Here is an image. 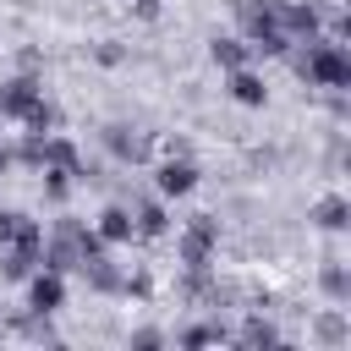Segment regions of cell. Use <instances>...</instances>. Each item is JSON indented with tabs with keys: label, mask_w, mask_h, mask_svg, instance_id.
Returning <instances> with one entry per match:
<instances>
[{
	"label": "cell",
	"mask_w": 351,
	"mask_h": 351,
	"mask_svg": "<svg viewBox=\"0 0 351 351\" xmlns=\"http://www.w3.org/2000/svg\"><path fill=\"white\" fill-rule=\"evenodd\" d=\"M33 269H38V247H16V241H5V252H0V280H5V285H22Z\"/></svg>",
	"instance_id": "7c38bea8"
},
{
	"label": "cell",
	"mask_w": 351,
	"mask_h": 351,
	"mask_svg": "<svg viewBox=\"0 0 351 351\" xmlns=\"http://www.w3.org/2000/svg\"><path fill=\"white\" fill-rule=\"evenodd\" d=\"M230 99L247 104V110H263V104H269V82H263L252 66H236V71H230Z\"/></svg>",
	"instance_id": "8fae6325"
},
{
	"label": "cell",
	"mask_w": 351,
	"mask_h": 351,
	"mask_svg": "<svg viewBox=\"0 0 351 351\" xmlns=\"http://www.w3.org/2000/svg\"><path fill=\"white\" fill-rule=\"evenodd\" d=\"M5 170H11V148L0 143V176H5Z\"/></svg>",
	"instance_id": "484cf974"
},
{
	"label": "cell",
	"mask_w": 351,
	"mask_h": 351,
	"mask_svg": "<svg viewBox=\"0 0 351 351\" xmlns=\"http://www.w3.org/2000/svg\"><path fill=\"white\" fill-rule=\"evenodd\" d=\"M181 263L186 269H208V258L219 252V219L214 214H192L186 225H181Z\"/></svg>",
	"instance_id": "3957f363"
},
{
	"label": "cell",
	"mask_w": 351,
	"mask_h": 351,
	"mask_svg": "<svg viewBox=\"0 0 351 351\" xmlns=\"http://www.w3.org/2000/svg\"><path fill=\"white\" fill-rule=\"evenodd\" d=\"M318 285H324V296H329V302H351V269H346L340 258H329V263H324Z\"/></svg>",
	"instance_id": "2e32d148"
},
{
	"label": "cell",
	"mask_w": 351,
	"mask_h": 351,
	"mask_svg": "<svg viewBox=\"0 0 351 351\" xmlns=\"http://www.w3.org/2000/svg\"><path fill=\"white\" fill-rule=\"evenodd\" d=\"M93 60H99V66H121V60H126V49H121L115 38H104V44L93 49Z\"/></svg>",
	"instance_id": "7402d4cb"
},
{
	"label": "cell",
	"mask_w": 351,
	"mask_h": 351,
	"mask_svg": "<svg viewBox=\"0 0 351 351\" xmlns=\"http://www.w3.org/2000/svg\"><path fill=\"white\" fill-rule=\"evenodd\" d=\"M99 137H104V148H110L121 165H143V159H148V148H154V143H148V132H137V126H121V121H115V126H104Z\"/></svg>",
	"instance_id": "ba28073f"
},
{
	"label": "cell",
	"mask_w": 351,
	"mask_h": 351,
	"mask_svg": "<svg viewBox=\"0 0 351 351\" xmlns=\"http://www.w3.org/2000/svg\"><path fill=\"white\" fill-rule=\"evenodd\" d=\"M16 219H22V214H11V208H0V247L11 241V230H16Z\"/></svg>",
	"instance_id": "cb8c5ba5"
},
{
	"label": "cell",
	"mask_w": 351,
	"mask_h": 351,
	"mask_svg": "<svg viewBox=\"0 0 351 351\" xmlns=\"http://www.w3.org/2000/svg\"><path fill=\"white\" fill-rule=\"evenodd\" d=\"M219 340H230V329L214 318V324H192V329H181V346L186 351H197V346H219Z\"/></svg>",
	"instance_id": "e0dca14e"
},
{
	"label": "cell",
	"mask_w": 351,
	"mask_h": 351,
	"mask_svg": "<svg viewBox=\"0 0 351 351\" xmlns=\"http://www.w3.org/2000/svg\"><path fill=\"white\" fill-rule=\"evenodd\" d=\"M22 285H27V307H33V313H60V307H66V274H55V269L38 263Z\"/></svg>",
	"instance_id": "277c9868"
},
{
	"label": "cell",
	"mask_w": 351,
	"mask_h": 351,
	"mask_svg": "<svg viewBox=\"0 0 351 351\" xmlns=\"http://www.w3.org/2000/svg\"><path fill=\"white\" fill-rule=\"evenodd\" d=\"M192 186H197V165H192L186 154H170V159L154 170V192H159V197H186Z\"/></svg>",
	"instance_id": "8992f818"
},
{
	"label": "cell",
	"mask_w": 351,
	"mask_h": 351,
	"mask_svg": "<svg viewBox=\"0 0 351 351\" xmlns=\"http://www.w3.org/2000/svg\"><path fill=\"white\" fill-rule=\"evenodd\" d=\"M285 60H291V71H296L307 88H351V49L335 44V38H324V33L291 44Z\"/></svg>",
	"instance_id": "6da1fadb"
},
{
	"label": "cell",
	"mask_w": 351,
	"mask_h": 351,
	"mask_svg": "<svg viewBox=\"0 0 351 351\" xmlns=\"http://www.w3.org/2000/svg\"><path fill=\"white\" fill-rule=\"evenodd\" d=\"M22 126H27V132H55V126H60V110H55L49 99H38V104L22 115Z\"/></svg>",
	"instance_id": "ac0fdd59"
},
{
	"label": "cell",
	"mask_w": 351,
	"mask_h": 351,
	"mask_svg": "<svg viewBox=\"0 0 351 351\" xmlns=\"http://www.w3.org/2000/svg\"><path fill=\"white\" fill-rule=\"evenodd\" d=\"M93 230L104 236V247H126V241L137 236V225H132V208H126V203H104V208H99V219H93Z\"/></svg>",
	"instance_id": "30bf717a"
},
{
	"label": "cell",
	"mask_w": 351,
	"mask_h": 351,
	"mask_svg": "<svg viewBox=\"0 0 351 351\" xmlns=\"http://www.w3.org/2000/svg\"><path fill=\"white\" fill-rule=\"evenodd\" d=\"M208 55H214V66H225V71L252 66V44H247V38H214V44H208Z\"/></svg>",
	"instance_id": "9a60e30c"
},
{
	"label": "cell",
	"mask_w": 351,
	"mask_h": 351,
	"mask_svg": "<svg viewBox=\"0 0 351 351\" xmlns=\"http://www.w3.org/2000/svg\"><path fill=\"white\" fill-rule=\"evenodd\" d=\"M44 99V88H38V77L33 71H22V77H11L5 88H0V115H11V121H22L33 104Z\"/></svg>",
	"instance_id": "9c48e42d"
},
{
	"label": "cell",
	"mask_w": 351,
	"mask_h": 351,
	"mask_svg": "<svg viewBox=\"0 0 351 351\" xmlns=\"http://www.w3.org/2000/svg\"><path fill=\"white\" fill-rule=\"evenodd\" d=\"M121 203L132 208V225H137V236H148V241H154V236H165V230H170V214H165L159 192H154V197H148V192H126Z\"/></svg>",
	"instance_id": "52a82bcc"
},
{
	"label": "cell",
	"mask_w": 351,
	"mask_h": 351,
	"mask_svg": "<svg viewBox=\"0 0 351 351\" xmlns=\"http://www.w3.org/2000/svg\"><path fill=\"white\" fill-rule=\"evenodd\" d=\"M132 346H143V351H148V346H165V335H159V329H137V335H132Z\"/></svg>",
	"instance_id": "603a6c76"
},
{
	"label": "cell",
	"mask_w": 351,
	"mask_h": 351,
	"mask_svg": "<svg viewBox=\"0 0 351 351\" xmlns=\"http://www.w3.org/2000/svg\"><path fill=\"white\" fill-rule=\"evenodd\" d=\"M241 346H280V329L269 318H247L241 324Z\"/></svg>",
	"instance_id": "d6986e66"
},
{
	"label": "cell",
	"mask_w": 351,
	"mask_h": 351,
	"mask_svg": "<svg viewBox=\"0 0 351 351\" xmlns=\"http://www.w3.org/2000/svg\"><path fill=\"white\" fill-rule=\"evenodd\" d=\"M307 219H313L318 230H329V236H335V230H346V225H351V203H346L340 192H329V197H318V203H313V214H307Z\"/></svg>",
	"instance_id": "5bb4252c"
},
{
	"label": "cell",
	"mask_w": 351,
	"mask_h": 351,
	"mask_svg": "<svg viewBox=\"0 0 351 351\" xmlns=\"http://www.w3.org/2000/svg\"><path fill=\"white\" fill-rule=\"evenodd\" d=\"M137 16H143V22H154V16H159V0H137Z\"/></svg>",
	"instance_id": "d4e9b609"
},
{
	"label": "cell",
	"mask_w": 351,
	"mask_h": 351,
	"mask_svg": "<svg viewBox=\"0 0 351 351\" xmlns=\"http://www.w3.org/2000/svg\"><path fill=\"white\" fill-rule=\"evenodd\" d=\"M71 181H77L71 170H44V197L49 203H66L71 197Z\"/></svg>",
	"instance_id": "ffe728a7"
},
{
	"label": "cell",
	"mask_w": 351,
	"mask_h": 351,
	"mask_svg": "<svg viewBox=\"0 0 351 351\" xmlns=\"http://www.w3.org/2000/svg\"><path fill=\"white\" fill-rule=\"evenodd\" d=\"M346 335H351V324H346V313H324V318H318V340H324V346H340Z\"/></svg>",
	"instance_id": "44dd1931"
},
{
	"label": "cell",
	"mask_w": 351,
	"mask_h": 351,
	"mask_svg": "<svg viewBox=\"0 0 351 351\" xmlns=\"http://www.w3.org/2000/svg\"><path fill=\"white\" fill-rule=\"evenodd\" d=\"M280 27L291 33V44H302V38H318V33H324V5H318V0H285V11H280Z\"/></svg>",
	"instance_id": "5b68a950"
},
{
	"label": "cell",
	"mask_w": 351,
	"mask_h": 351,
	"mask_svg": "<svg viewBox=\"0 0 351 351\" xmlns=\"http://www.w3.org/2000/svg\"><path fill=\"white\" fill-rule=\"evenodd\" d=\"M82 280H88V291H99V296H121V285H126V274L110 263V252H104V258H88V263H82Z\"/></svg>",
	"instance_id": "4fadbf2b"
},
{
	"label": "cell",
	"mask_w": 351,
	"mask_h": 351,
	"mask_svg": "<svg viewBox=\"0 0 351 351\" xmlns=\"http://www.w3.org/2000/svg\"><path fill=\"white\" fill-rule=\"evenodd\" d=\"M230 11H236V22H241L252 55H285V49H291V33L280 27L285 0H230Z\"/></svg>",
	"instance_id": "7a4b0ae2"
}]
</instances>
